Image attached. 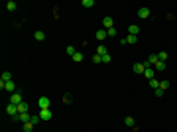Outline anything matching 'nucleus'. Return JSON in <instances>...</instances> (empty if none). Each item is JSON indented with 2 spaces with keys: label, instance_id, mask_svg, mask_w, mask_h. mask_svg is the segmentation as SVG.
Instances as JSON below:
<instances>
[{
  "label": "nucleus",
  "instance_id": "31",
  "mask_svg": "<svg viewBox=\"0 0 177 132\" xmlns=\"http://www.w3.org/2000/svg\"><path fill=\"white\" fill-rule=\"evenodd\" d=\"M110 59H112V57H110L108 53H106V55H102V63H110Z\"/></svg>",
  "mask_w": 177,
  "mask_h": 132
},
{
  "label": "nucleus",
  "instance_id": "10",
  "mask_svg": "<svg viewBox=\"0 0 177 132\" xmlns=\"http://www.w3.org/2000/svg\"><path fill=\"white\" fill-rule=\"evenodd\" d=\"M144 75H146V79H148V81H152V79H154V75H155V69H154V67H148V69L144 71Z\"/></svg>",
  "mask_w": 177,
  "mask_h": 132
},
{
  "label": "nucleus",
  "instance_id": "2",
  "mask_svg": "<svg viewBox=\"0 0 177 132\" xmlns=\"http://www.w3.org/2000/svg\"><path fill=\"white\" fill-rule=\"evenodd\" d=\"M10 103H12V105H20V103H24V101H22V93H20V91L12 93V95H10Z\"/></svg>",
  "mask_w": 177,
  "mask_h": 132
},
{
  "label": "nucleus",
  "instance_id": "17",
  "mask_svg": "<svg viewBox=\"0 0 177 132\" xmlns=\"http://www.w3.org/2000/svg\"><path fill=\"white\" fill-rule=\"evenodd\" d=\"M16 8H18V4H16L14 0H10V2L6 4V10H8V12H14V10H16Z\"/></svg>",
  "mask_w": 177,
  "mask_h": 132
},
{
  "label": "nucleus",
  "instance_id": "4",
  "mask_svg": "<svg viewBox=\"0 0 177 132\" xmlns=\"http://www.w3.org/2000/svg\"><path fill=\"white\" fill-rule=\"evenodd\" d=\"M39 118L42 120H51V109H39Z\"/></svg>",
  "mask_w": 177,
  "mask_h": 132
},
{
  "label": "nucleus",
  "instance_id": "28",
  "mask_svg": "<svg viewBox=\"0 0 177 132\" xmlns=\"http://www.w3.org/2000/svg\"><path fill=\"white\" fill-rule=\"evenodd\" d=\"M67 53H69V55H71V57H73V55L77 53V49H75L73 45H67Z\"/></svg>",
  "mask_w": 177,
  "mask_h": 132
},
{
  "label": "nucleus",
  "instance_id": "22",
  "mask_svg": "<svg viewBox=\"0 0 177 132\" xmlns=\"http://www.w3.org/2000/svg\"><path fill=\"white\" fill-rule=\"evenodd\" d=\"M73 97H71V95H69V93H65V95H63V103H65V105H71V103H73Z\"/></svg>",
  "mask_w": 177,
  "mask_h": 132
},
{
  "label": "nucleus",
  "instance_id": "32",
  "mask_svg": "<svg viewBox=\"0 0 177 132\" xmlns=\"http://www.w3.org/2000/svg\"><path fill=\"white\" fill-rule=\"evenodd\" d=\"M106 34H108L110 38H114V36H116V28H110V30H106Z\"/></svg>",
  "mask_w": 177,
  "mask_h": 132
},
{
  "label": "nucleus",
  "instance_id": "13",
  "mask_svg": "<svg viewBox=\"0 0 177 132\" xmlns=\"http://www.w3.org/2000/svg\"><path fill=\"white\" fill-rule=\"evenodd\" d=\"M132 69H134V73H144V71H146V65H144V63H134Z\"/></svg>",
  "mask_w": 177,
  "mask_h": 132
},
{
  "label": "nucleus",
  "instance_id": "3",
  "mask_svg": "<svg viewBox=\"0 0 177 132\" xmlns=\"http://www.w3.org/2000/svg\"><path fill=\"white\" fill-rule=\"evenodd\" d=\"M37 103H39V109H51V101H49V97H39V101H37Z\"/></svg>",
  "mask_w": 177,
  "mask_h": 132
},
{
  "label": "nucleus",
  "instance_id": "23",
  "mask_svg": "<svg viewBox=\"0 0 177 132\" xmlns=\"http://www.w3.org/2000/svg\"><path fill=\"white\" fill-rule=\"evenodd\" d=\"M83 6H85V8H93V6H95V0H83Z\"/></svg>",
  "mask_w": 177,
  "mask_h": 132
},
{
  "label": "nucleus",
  "instance_id": "16",
  "mask_svg": "<svg viewBox=\"0 0 177 132\" xmlns=\"http://www.w3.org/2000/svg\"><path fill=\"white\" fill-rule=\"evenodd\" d=\"M154 69L155 71H163V69H165V61H159V59H157V63L154 65Z\"/></svg>",
  "mask_w": 177,
  "mask_h": 132
},
{
  "label": "nucleus",
  "instance_id": "24",
  "mask_svg": "<svg viewBox=\"0 0 177 132\" xmlns=\"http://www.w3.org/2000/svg\"><path fill=\"white\" fill-rule=\"evenodd\" d=\"M126 40H128V44H130V45H134L136 42H138V36H128Z\"/></svg>",
  "mask_w": 177,
  "mask_h": 132
},
{
  "label": "nucleus",
  "instance_id": "15",
  "mask_svg": "<svg viewBox=\"0 0 177 132\" xmlns=\"http://www.w3.org/2000/svg\"><path fill=\"white\" fill-rule=\"evenodd\" d=\"M33 38H35V42H44V40H45V34L42 32V30H37V32L33 34Z\"/></svg>",
  "mask_w": 177,
  "mask_h": 132
},
{
  "label": "nucleus",
  "instance_id": "26",
  "mask_svg": "<svg viewBox=\"0 0 177 132\" xmlns=\"http://www.w3.org/2000/svg\"><path fill=\"white\" fill-rule=\"evenodd\" d=\"M73 61H77V63H81V61H83V53H79V51H77V53L73 55Z\"/></svg>",
  "mask_w": 177,
  "mask_h": 132
},
{
  "label": "nucleus",
  "instance_id": "1",
  "mask_svg": "<svg viewBox=\"0 0 177 132\" xmlns=\"http://www.w3.org/2000/svg\"><path fill=\"white\" fill-rule=\"evenodd\" d=\"M155 63H157V53H152V55H148V59L144 61L146 69H148V67H154Z\"/></svg>",
  "mask_w": 177,
  "mask_h": 132
},
{
  "label": "nucleus",
  "instance_id": "14",
  "mask_svg": "<svg viewBox=\"0 0 177 132\" xmlns=\"http://www.w3.org/2000/svg\"><path fill=\"white\" fill-rule=\"evenodd\" d=\"M106 36H108V34H106V30H104V28H100V30H97V40H99V42H102V40H104Z\"/></svg>",
  "mask_w": 177,
  "mask_h": 132
},
{
  "label": "nucleus",
  "instance_id": "21",
  "mask_svg": "<svg viewBox=\"0 0 177 132\" xmlns=\"http://www.w3.org/2000/svg\"><path fill=\"white\" fill-rule=\"evenodd\" d=\"M169 85H171L169 81H159V89H161V91H165V89H169Z\"/></svg>",
  "mask_w": 177,
  "mask_h": 132
},
{
  "label": "nucleus",
  "instance_id": "11",
  "mask_svg": "<svg viewBox=\"0 0 177 132\" xmlns=\"http://www.w3.org/2000/svg\"><path fill=\"white\" fill-rule=\"evenodd\" d=\"M18 112H20V114H22V112H30V105H28L26 101L20 103V105H18Z\"/></svg>",
  "mask_w": 177,
  "mask_h": 132
},
{
  "label": "nucleus",
  "instance_id": "19",
  "mask_svg": "<svg viewBox=\"0 0 177 132\" xmlns=\"http://www.w3.org/2000/svg\"><path fill=\"white\" fill-rule=\"evenodd\" d=\"M97 53H99L100 57H102V55H106V53H108V49H106L104 45H99V47H97Z\"/></svg>",
  "mask_w": 177,
  "mask_h": 132
},
{
  "label": "nucleus",
  "instance_id": "27",
  "mask_svg": "<svg viewBox=\"0 0 177 132\" xmlns=\"http://www.w3.org/2000/svg\"><path fill=\"white\" fill-rule=\"evenodd\" d=\"M39 120H42V118H39V114H37V116H35V114H32V120H30V122L35 126V124H39Z\"/></svg>",
  "mask_w": 177,
  "mask_h": 132
},
{
  "label": "nucleus",
  "instance_id": "8",
  "mask_svg": "<svg viewBox=\"0 0 177 132\" xmlns=\"http://www.w3.org/2000/svg\"><path fill=\"white\" fill-rule=\"evenodd\" d=\"M8 81H12V75L8 73V71H4V73H2V77H0V87H2V85H6Z\"/></svg>",
  "mask_w": 177,
  "mask_h": 132
},
{
  "label": "nucleus",
  "instance_id": "6",
  "mask_svg": "<svg viewBox=\"0 0 177 132\" xmlns=\"http://www.w3.org/2000/svg\"><path fill=\"white\" fill-rule=\"evenodd\" d=\"M6 112H8L10 116H16V114H18V105H12V103H8V105H6Z\"/></svg>",
  "mask_w": 177,
  "mask_h": 132
},
{
  "label": "nucleus",
  "instance_id": "25",
  "mask_svg": "<svg viewBox=\"0 0 177 132\" xmlns=\"http://www.w3.org/2000/svg\"><path fill=\"white\" fill-rule=\"evenodd\" d=\"M157 59H159V61H165L167 59V51H159V53H157Z\"/></svg>",
  "mask_w": 177,
  "mask_h": 132
},
{
  "label": "nucleus",
  "instance_id": "29",
  "mask_svg": "<svg viewBox=\"0 0 177 132\" xmlns=\"http://www.w3.org/2000/svg\"><path fill=\"white\" fill-rule=\"evenodd\" d=\"M150 87H152V89H159V81L152 79V81H150Z\"/></svg>",
  "mask_w": 177,
  "mask_h": 132
},
{
  "label": "nucleus",
  "instance_id": "7",
  "mask_svg": "<svg viewBox=\"0 0 177 132\" xmlns=\"http://www.w3.org/2000/svg\"><path fill=\"white\" fill-rule=\"evenodd\" d=\"M102 26H104V30H110V28H114V20H112L110 16H104V20H102Z\"/></svg>",
  "mask_w": 177,
  "mask_h": 132
},
{
  "label": "nucleus",
  "instance_id": "5",
  "mask_svg": "<svg viewBox=\"0 0 177 132\" xmlns=\"http://www.w3.org/2000/svg\"><path fill=\"white\" fill-rule=\"evenodd\" d=\"M2 91H8V93H16V91H18V89H16V83H14V81H8V83H6V85H2Z\"/></svg>",
  "mask_w": 177,
  "mask_h": 132
},
{
  "label": "nucleus",
  "instance_id": "30",
  "mask_svg": "<svg viewBox=\"0 0 177 132\" xmlns=\"http://www.w3.org/2000/svg\"><path fill=\"white\" fill-rule=\"evenodd\" d=\"M93 61H95V63H102V57H100L99 53H95L93 55Z\"/></svg>",
  "mask_w": 177,
  "mask_h": 132
},
{
  "label": "nucleus",
  "instance_id": "20",
  "mask_svg": "<svg viewBox=\"0 0 177 132\" xmlns=\"http://www.w3.org/2000/svg\"><path fill=\"white\" fill-rule=\"evenodd\" d=\"M22 128H24V132H32L33 130V124H32V122H24Z\"/></svg>",
  "mask_w": 177,
  "mask_h": 132
},
{
  "label": "nucleus",
  "instance_id": "18",
  "mask_svg": "<svg viewBox=\"0 0 177 132\" xmlns=\"http://www.w3.org/2000/svg\"><path fill=\"white\" fill-rule=\"evenodd\" d=\"M124 124H126V126H128V128H132L134 124H136V120H134L132 116H126V118H124Z\"/></svg>",
  "mask_w": 177,
  "mask_h": 132
},
{
  "label": "nucleus",
  "instance_id": "9",
  "mask_svg": "<svg viewBox=\"0 0 177 132\" xmlns=\"http://www.w3.org/2000/svg\"><path fill=\"white\" fill-rule=\"evenodd\" d=\"M138 16H140L142 20H146V18H150V16H152V12L148 10V8H140V10H138Z\"/></svg>",
  "mask_w": 177,
  "mask_h": 132
},
{
  "label": "nucleus",
  "instance_id": "12",
  "mask_svg": "<svg viewBox=\"0 0 177 132\" xmlns=\"http://www.w3.org/2000/svg\"><path fill=\"white\" fill-rule=\"evenodd\" d=\"M138 34H140V26L132 24V26L128 28V36H138Z\"/></svg>",
  "mask_w": 177,
  "mask_h": 132
}]
</instances>
